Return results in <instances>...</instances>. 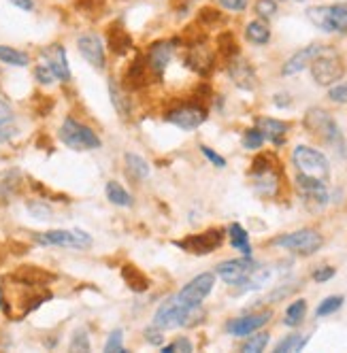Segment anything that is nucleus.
Masks as SVG:
<instances>
[{"mask_svg":"<svg viewBox=\"0 0 347 353\" xmlns=\"http://www.w3.org/2000/svg\"><path fill=\"white\" fill-rule=\"evenodd\" d=\"M28 211L37 219H49V217H52V207H47L45 203H39V200L28 203Z\"/></svg>","mask_w":347,"mask_h":353,"instance_id":"nucleus-48","label":"nucleus"},{"mask_svg":"<svg viewBox=\"0 0 347 353\" xmlns=\"http://www.w3.org/2000/svg\"><path fill=\"white\" fill-rule=\"evenodd\" d=\"M245 39L254 45H266L270 41V28L268 21L264 19H254L245 26Z\"/></svg>","mask_w":347,"mask_h":353,"instance_id":"nucleus-29","label":"nucleus"},{"mask_svg":"<svg viewBox=\"0 0 347 353\" xmlns=\"http://www.w3.org/2000/svg\"><path fill=\"white\" fill-rule=\"evenodd\" d=\"M145 341L154 345V347H160L164 343V330H160L158 325H150V327H145Z\"/></svg>","mask_w":347,"mask_h":353,"instance_id":"nucleus-49","label":"nucleus"},{"mask_svg":"<svg viewBox=\"0 0 347 353\" xmlns=\"http://www.w3.org/2000/svg\"><path fill=\"white\" fill-rule=\"evenodd\" d=\"M270 321V311H260V313H252V315H243V317H235L226 323V330L232 336H250L254 332H258L260 327H264Z\"/></svg>","mask_w":347,"mask_h":353,"instance_id":"nucleus-19","label":"nucleus"},{"mask_svg":"<svg viewBox=\"0 0 347 353\" xmlns=\"http://www.w3.org/2000/svg\"><path fill=\"white\" fill-rule=\"evenodd\" d=\"M296 3H303V0H296Z\"/></svg>","mask_w":347,"mask_h":353,"instance_id":"nucleus-57","label":"nucleus"},{"mask_svg":"<svg viewBox=\"0 0 347 353\" xmlns=\"http://www.w3.org/2000/svg\"><path fill=\"white\" fill-rule=\"evenodd\" d=\"M121 279H123V283H126L132 292H137V294H143V292H147L150 290V285H152V281H150V276H147L139 266H135V264H123L121 266Z\"/></svg>","mask_w":347,"mask_h":353,"instance_id":"nucleus-26","label":"nucleus"},{"mask_svg":"<svg viewBox=\"0 0 347 353\" xmlns=\"http://www.w3.org/2000/svg\"><path fill=\"white\" fill-rule=\"evenodd\" d=\"M309 68H311L313 81L321 88H330V85L339 83L345 74V64H343L341 56L330 47H321V52L313 58Z\"/></svg>","mask_w":347,"mask_h":353,"instance_id":"nucleus-5","label":"nucleus"},{"mask_svg":"<svg viewBox=\"0 0 347 353\" xmlns=\"http://www.w3.org/2000/svg\"><path fill=\"white\" fill-rule=\"evenodd\" d=\"M309 334H288L286 339H281L275 347V353H296L303 351L309 343Z\"/></svg>","mask_w":347,"mask_h":353,"instance_id":"nucleus-34","label":"nucleus"},{"mask_svg":"<svg viewBox=\"0 0 347 353\" xmlns=\"http://www.w3.org/2000/svg\"><path fill=\"white\" fill-rule=\"evenodd\" d=\"M217 21H221V13H219L217 9H213V7H203L201 11H198V23H201V26L209 28V26H215Z\"/></svg>","mask_w":347,"mask_h":353,"instance_id":"nucleus-42","label":"nucleus"},{"mask_svg":"<svg viewBox=\"0 0 347 353\" xmlns=\"http://www.w3.org/2000/svg\"><path fill=\"white\" fill-rule=\"evenodd\" d=\"M105 351L107 353H126V347H123V332L119 330H113L105 343Z\"/></svg>","mask_w":347,"mask_h":353,"instance_id":"nucleus-43","label":"nucleus"},{"mask_svg":"<svg viewBox=\"0 0 347 353\" xmlns=\"http://www.w3.org/2000/svg\"><path fill=\"white\" fill-rule=\"evenodd\" d=\"M296 188H299L303 203H305V207L311 213H317L321 209H326L330 194H328L324 181H317V179H311V176H303V174H296Z\"/></svg>","mask_w":347,"mask_h":353,"instance_id":"nucleus-12","label":"nucleus"},{"mask_svg":"<svg viewBox=\"0 0 347 353\" xmlns=\"http://www.w3.org/2000/svg\"><path fill=\"white\" fill-rule=\"evenodd\" d=\"M34 77H37V81H39V83H43V85H52V83L56 81V74H54L52 70H49V66H45V64L37 66Z\"/></svg>","mask_w":347,"mask_h":353,"instance_id":"nucleus-50","label":"nucleus"},{"mask_svg":"<svg viewBox=\"0 0 347 353\" xmlns=\"http://www.w3.org/2000/svg\"><path fill=\"white\" fill-rule=\"evenodd\" d=\"M343 302H345L343 296H328V298H324L317 305V309H315V317L319 319V317H328V315L337 313L343 307Z\"/></svg>","mask_w":347,"mask_h":353,"instance_id":"nucleus-38","label":"nucleus"},{"mask_svg":"<svg viewBox=\"0 0 347 353\" xmlns=\"http://www.w3.org/2000/svg\"><path fill=\"white\" fill-rule=\"evenodd\" d=\"M252 181H254V192L262 198H275L279 194L281 188V166L279 160L264 151V154H258L252 160Z\"/></svg>","mask_w":347,"mask_h":353,"instance_id":"nucleus-2","label":"nucleus"},{"mask_svg":"<svg viewBox=\"0 0 347 353\" xmlns=\"http://www.w3.org/2000/svg\"><path fill=\"white\" fill-rule=\"evenodd\" d=\"M224 236L226 230L221 228H209L205 232H198V234H190L181 241H172V245L188 251L192 256H209L213 251H217L221 245H224Z\"/></svg>","mask_w":347,"mask_h":353,"instance_id":"nucleus-9","label":"nucleus"},{"mask_svg":"<svg viewBox=\"0 0 347 353\" xmlns=\"http://www.w3.org/2000/svg\"><path fill=\"white\" fill-rule=\"evenodd\" d=\"M70 351H90V336H88V332L83 330V327L72 334V339H70Z\"/></svg>","mask_w":347,"mask_h":353,"instance_id":"nucleus-45","label":"nucleus"},{"mask_svg":"<svg viewBox=\"0 0 347 353\" xmlns=\"http://www.w3.org/2000/svg\"><path fill=\"white\" fill-rule=\"evenodd\" d=\"M292 164L296 168V174L311 176V179L324 181V183H328V179H330V162H328V158L321 154V151L313 149V147H307V145L294 147Z\"/></svg>","mask_w":347,"mask_h":353,"instance_id":"nucleus-4","label":"nucleus"},{"mask_svg":"<svg viewBox=\"0 0 347 353\" xmlns=\"http://www.w3.org/2000/svg\"><path fill=\"white\" fill-rule=\"evenodd\" d=\"M228 239H230V245L235 249H239L243 256H252V243H250V232H247L241 223H230L228 230H226Z\"/></svg>","mask_w":347,"mask_h":353,"instance_id":"nucleus-28","label":"nucleus"},{"mask_svg":"<svg viewBox=\"0 0 347 353\" xmlns=\"http://www.w3.org/2000/svg\"><path fill=\"white\" fill-rule=\"evenodd\" d=\"M43 64L49 66V70H52L56 74L58 81H70V68H68V62H66V49L58 43L45 47L43 52Z\"/></svg>","mask_w":347,"mask_h":353,"instance_id":"nucleus-20","label":"nucleus"},{"mask_svg":"<svg viewBox=\"0 0 347 353\" xmlns=\"http://www.w3.org/2000/svg\"><path fill=\"white\" fill-rule=\"evenodd\" d=\"M13 117V111H11V107L5 103L3 98H0V123H5V121H9Z\"/></svg>","mask_w":347,"mask_h":353,"instance_id":"nucleus-55","label":"nucleus"},{"mask_svg":"<svg viewBox=\"0 0 347 353\" xmlns=\"http://www.w3.org/2000/svg\"><path fill=\"white\" fill-rule=\"evenodd\" d=\"M335 274H337V268H335V266H319V268H315V270L311 272V279H313L315 283H326V281L333 279Z\"/></svg>","mask_w":347,"mask_h":353,"instance_id":"nucleus-47","label":"nucleus"},{"mask_svg":"<svg viewBox=\"0 0 347 353\" xmlns=\"http://www.w3.org/2000/svg\"><path fill=\"white\" fill-rule=\"evenodd\" d=\"M262 143H264V137H262V132H260L258 128H247V130L243 132V147H245V149L256 151V149L262 147Z\"/></svg>","mask_w":347,"mask_h":353,"instance_id":"nucleus-41","label":"nucleus"},{"mask_svg":"<svg viewBox=\"0 0 347 353\" xmlns=\"http://www.w3.org/2000/svg\"><path fill=\"white\" fill-rule=\"evenodd\" d=\"M77 49L79 54L83 56V60L94 66L96 70H105L107 66V54H105V45L103 41L98 39L94 32H88V34H81L77 39Z\"/></svg>","mask_w":347,"mask_h":353,"instance_id":"nucleus-18","label":"nucleus"},{"mask_svg":"<svg viewBox=\"0 0 347 353\" xmlns=\"http://www.w3.org/2000/svg\"><path fill=\"white\" fill-rule=\"evenodd\" d=\"M328 100L335 105H347V83H335L328 90Z\"/></svg>","mask_w":347,"mask_h":353,"instance_id":"nucleus-44","label":"nucleus"},{"mask_svg":"<svg viewBox=\"0 0 347 353\" xmlns=\"http://www.w3.org/2000/svg\"><path fill=\"white\" fill-rule=\"evenodd\" d=\"M307 19L321 32H330V19H328V7H311L307 9Z\"/></svg>","mask_w":347,"mask_h":353,"instance_id":"nucleus-36","label":"nucleus"},{"mask_svg":"<svg viewBox=\"0 0 347 353\" xmlns=\"http://www.w3.org/2000/svg\"><path fill=\"white\" fill-rule=\"evenodd\" d=\"M150 77H154V74H152V70H150V64H147L145 56H137V58L128 64L126 72H123L121 88L126 90L128 94L141 92V90H145L147 85H150Z\"/></svg>","mask_w":347,"mask_h":353,"instance_id":"nucleus-17","label":"nucleus"},{"mask_svg":"<svg viewBox=\"0 0 347 353\" xmlns=\"http://www.w3.org/2000/svg\"><path fill=\"white\" fill-rule=\"evenodd\" d=\"M272 103H275L279 109H286V107H290L292 105V98H290V94H275V96H272Z\"/></svg>","mask_w":347,"mask_h":353,"instance_id":"nucleus-54","label":"nucleus"},{"mask_svg":"<svg viewBox=\"0 0 347 353\" xmlns=\"http://www.w3.org/2000/svg\"><path fill=\"white\" fill-rule=\"evenodd\" d=\"M256 128L262 132L264 141H270L275 147H281L290 132V123L284 119H275V117H258Z\"/></svg>","mask_w":347,"mask_h":353,"instance_id":"nucleus-23","label":"nucleus"},{"mask_svg":"<svg viewBox=\"0 0 347 353\" xmlns=\"http://www.w3.org/2000/svg\"><path fill=\"white\" fill-rule=\"evenodd\" d=\"M213 285H215V274H213V272H201L198 276H194V279H192L190 283H186V285L179 290L177 298L184 302V305L198 307V305H201V302L211 294Z\"/></svg>","mask_w":347,"mask_h":353,"instance_id":"nucleus-14","label":"nucleus"},{"mask_svg":"<svg viewBox=\"0 0 347 353\" xmlns=\"http://www.w3.org/2000/svg\"><path fill=\"white\" fill-rule=\"evenodd\" d=\"M254 11H256V15H258V19H264V21H268V19H272L277 15V0H256V7H254Z\"/></svg>","mask_w":347,"mask_h":353,"instance_id":"nucleus-40","label":"nucleus"},{"mask_svg":"<svg viewBox=\"0 0 347 353\" xmlns=\"http://www.w3.org/2000/svg\"><path fill=\"white\" fill-rule=\"evenodd\" d=\"M54 279H56L54 272L39 268V266H32V264L21 266L11 274V281H15L17 285H26V288H43L47 283H52Z\"/></svg>","mask_w":347,"mask_h":353,"instance_id":"nucleus-21","label":"nucleus"},{"mask_svg":"<svg viewBox=\"0 0 347 353\" xmlns=\"http://www.w3.org/2000/svg\"><path fill=\"white\" fill-rule=\"evenodd\" d=\"M219 5L228 9V11H235V13H241L247 9V0H219Z\"/></svg>","mask_w":347,"mask_h":353,"instance_id":"nucleus-52","label":"nucleus"},{"mask_svg":"<svg viewBox=\"0 0 347 353\" xmlns=\"http://www.w3.org/2000/svg\"><path fill=\"white\" fill-rule=\"evenodd\" d=\"M321 52V45H307V47H303V49H299L294 56H290L288 58V62H284V66H281V74L284 77H294V74H299V72H303L311 62H313V58L317 56Z\"/></svg>","mask_w":347,"mask_h":353,"instance_id":"nucleus-22","label":"nucleus"},{"mask_svg":"<svg viewBox=\"0 0 347 353\" xmlns=\"http://www.w3.org/2000/svg\"><path fill=\"white\" fill-rule=\"evenodd\" d=\"M186 66L201 74V77H209L215 68V54L207 47L205 39H194L186 45Z\"/></svg>","mask_w":347,"mask_h":353,"instance_id":"nucleus-10","label":"nucleus"},{"mask_svg":"<svg viewBox=\"0 0 347 353\" xmlns=\"http://www.w3.org/2000/svg\"><path fill=\"white\" fill-rule=\"evenodd\" d=\"M205 319V311L198 307L184 305L177 296L166 298L154 315V325L160 330H172V327H194Z\"/></svg>","mask_w":347,"mask_h":353,"instance_id":"nucleus-1","label":"nucleus"},{"mask_svg":"<svg viewBox=\"0 0 347 353\" xmlns=\"http://www.w3.org/2000/svg\"><path fill=\"white\" fill-rule=\"evenodd\" d=\"M217 54L224 58L226 62L228 60H232V58H237V56H241V49H239V43H237V39H235V34L232 32H221L219 37H217Z\"/></svg>","mask_w":347,"mask_h":353,"instance_id":"nucleus-30","label":"nucleus"},{"mask_svg":"<svg viewBox=\"0 0 347 353\" xmlns=\"http://www.w3.org/2000/svg\"><path fill=\"white\" fill-rule=\"evenodd\" d=\"M175 43L177 41H156L150 45V49H147L145 60H147V64H150V70H152L156 81L162 79L166 66L170 64L172 54H175V47H177Z\"/></svg>","mask_w":347,"mask_h":353,"instance_id":"nucleus-15","label":"nucleus"},{"mask_svg":"<svg viewBox=\"0 0 347 353\" xmlns=\"http://www.w3.org/2000/svg\"><path fill=\"white\" fill-rule=\"evenodd\" d=\"M268 341H270L268 332L250 334V339H247V341L241 345V351H243V353H260V351H264V349H266Z\"/></svg>","mask_w":347,"mask_h":353,"instance_id":"nucleus-39","label":"nucleus"},{"mask_svg":"<svg viewBox=\"0 0 347 353\" xmlns=\"http://www.w3.org/2000/svg\"><path fill=\"white\" fill-rule=\"evenodd\" d=\"M256 268L258 264L252 260V256H243V258H235V260H226L217 264L215 274L228 285H243L254 274Z\"/></svg>","mask_w":347,"mask_h":353,"instance_id":"nucleus-13","label":"nucleus"},{"mask_svg":"<svg viewBox=\"0 0 347 353\" xmlns=\"http://www.w3.org/2000/svg\"><path fill=\"white\" fill-rule=\"evenodd\" d=\"M123 162H126L128 176H130V179H135L137 183L145 181L147 176H150V164H147V160L141 158L139 154H130V151H128V154L123 156Z\"/></svg>","mask_w":347,"mask_h":353,"instance_id":"nucleus-27","label":"nucleus"},{"mask_svg":"<svg viewBox=\"0 0 347 353\" xmlns=\"http://www.w3.org/2000/svg\"><path fill=\"white\" fill-rule=\"evenodd\" d=\"M209 113H207V107L196 103V100H192V103H184V105H177L172 107L164 113V121L175 125V128L179 130H186V132H192L196 128H201V125L207 121Z\"/></svg>","mask_w":347,"mask_h":353,"instance_id":"nucleus-8","label":"nucleus"},{"mask_svg":"<svg viewBox=\"0 0 347 353\" xmlns=\"http://www.w3.org/2000/svg\"><path fill=\"white\" fill-rule=\"evenodd\" d=\"M107 45L111 49V54L115 56H126L132 49V37L128 34V30L121 26L119 21L111 23L107 30Z\"/></svg>","mask_w":347,"mask_h":353,"instance_id":"nucleus-24","label":"nucleus"},{"mask_svg":"<svg viewBox=\"0 0 347 353\" xmlns=\"http://www.w3.org/2000/svg\"><path fill=\"white\" fill-rule=\"evenodd\" d=\"M270 243L275 245V247H279V249L292 251V254H296V256L307 258V256L317 254V251L321 249V245H324V236H321L313 228H303V230L275 236Z\"/></svg>","mask_w":347,"mask_h":353,"instance_id":"nucleus-6","label":"nucleus"},{"mask_svg":"<svg viewBox=\"0 0 347 353\" xmlns=\"http://www.w3.org/2000/svg\"><path fill=\"white\" fill-rule=\"evenodd\" d=\"M0 62L9 64V66H28L30 64V56L19 52V49L7 47V45H0Z\"/></svg>","mask_w":347,"mask_h":353,"instance_id":"nucleus-35","label":"nucleus"},{"mask_svg":"<svg viewBox=\"0 0 347 353\" xmlns=\"http://www.w3.org/2000/svg\"><path fill=\"white\" fill-rule=\"evenodd\" d=\"M11 5H15L17 9H21V11H32L34 9V3L32 0H9Z\"/></svg>","mask_w":347,"mask_h":353,"instance_id":"nucleus-56","label":"nucleus"},{"mask_svg":"<svg viewBox=\"0 0 347 353\" xmlns=\"http://www.w3.org/2000/svg\"><path fill=\"white\" fill-rule=\"evenodd\" d=\"M201 151H203V156L213 164V166H217V168H224L226 166V158H221L217 151H213L211 147H207V145H201Z\"/></svg>","mask_w":347,"mask_h":353,"instance_id":"nucleus-51","label":"nucleus"},{"mask_svg":"<svg viewBox=\"0 0 347 353\" xmlns=\"http://www.w3.org/2000/svg\"><path fill=\"white\" fill-rule=\"evenodd\" d=\"M226 70H228L230 81L239 90H243V92H254L258 88V74H256L254 66L247 62V60H243L241 56L228 60L226 62Z\"/></svg>","mask_w":347,"mask_h":353,"instance_id":"nucleus-16","label":"nucleus"},{"mask_svg":"<svg viewBox=\"0 0 347 353\" xmlns=\"http://www.w3.org/2000/svg\"><path fill=\"white\" fill-rule=\"evenodd\" d=\"M345 156H347V147H345Z\"/></svg>","mask_w":347,"mask_h":353,"instance_id":"nucleus-58","label":"nucleus"},{"mask_svg":"<svg viewBox=\"0 0 347 353\" xmlns=\"http://www.w3.org/2000/svg\"><path fill=\"white\" fill-rule=\"evenodd\" d=\"M17 134V128L15 125H11V123H0V143H7V141H11L13 137Z\"/></svg>","mask_w":347,"mask_h":353,"instance_id":"nucleus-53","label":"nucleus"},{"mask_svg":"<svg viewBox=\"0 0 347 353\" xmlns=\"http://www.w3.org/2000/svg\"><path fill=\"white\" fill-rule=\"evenodd\" d=\"M303 125H305V130L309 134H313L321 143L337 147V149L343 147V132H341L339 123L335 121V117L328 111L319 109V107H311L303 117Z\"/></svg>","mask_w":347,"mask_h":353,"instance_id":"nucleus-3","label":"nucleus"},{"mask_svg":"<svg viewBox=\"0 0 347 353\" xmlns=\"http://www.w3.org/2000/svg\"><path fill=\"white\" fill-rule=\"evenodd\" d=\"M301 288H303V283H299V281H294V283H281V285H277L275 290H272L266 296V302H268V305H275V302H281V300L290 298L292 294H296Z\"/></svg>","mask_w":347,"mask_h":353,"instance_id":"nucleus-37","label":"nucleus"},{"mask_svg":"<svg viewBox=\"0 0 347 353\" xmlns=\"http://www.w3.org/2000/svg\"><path fill=\"white\" fill-rule=\"evenodd\" d=\"M328 19H330V32L347 34V5H330Z\"/></svg>","mask_w":347,"mask_h":353,"instance_id":"nucleus-32","label":"nucleus"},{"mask_svg":"<svg viewBox=\"0 0 347 353\" xmlns=\"http://www.w3.org/2000/svg\"><path fill=\"white\" fill-rule=\"evenodd\" d=\"M305 315H307V300L299 298V300H294L292 305L286 309V317H284V323L288 327H296V325H301L305 321Z\"/></svg>","mask_w":347,"mask_h":353,"instance_id":"nucleus-33","label":"nucleus"},{"mask_svg":"<svg viewBox=\"0 0 347 353\" xmlns=\"http://www.w3.org/2000/svg\"><path fill=\"white\" fill-rule=\"evenodd\" d=\"M177 351H184V353H192L194 351V345L190 339H177L175 343H170L166 347H162V353H177Z\"/></svg>","mask_w":347,"mask_h":353,"instance_id":"nucleus-46","label":"nucleus"},{"mask_svg":"<svg viewBox=\"0 0 347 353\" xmlns=\"http://www.w3.org/2000/svg\"><path fill=\"white\" fill-rule=\"evenodd\" d=\"M109 94H111V103L117 111V115L121 119H130L132 117V103H130V96L128 92L123 90L113 77L109 79Z\"/></svg>","mask_w":347,"mask_h":353,"instance_id":"nucleus-25","label":"nucleus"},{"mask_svg":"<svg viewBox=\"0 0 347 353\" xmlns=\"http://www.w3.org/2000/svg\"><path fill=\"white\" fill-rule=\"evenodd\" d=\"M60 141L75 149V151H90V149H98L103 143L98 139V134L90 128V125L77 121L75 117H66L60 125Z\"/></svg>","mask_w":347,"mask_h":353,"instance_id":"nucleus-7","label":"nucleus"},{"mask_svg":"<svg viewBox=\"0 0 347 353\" xmlns=\"http://www.w3.org/2000/svg\"><path fill=\"white\" fill-rule=\"evenodd\" d=\"M105 192H107V198H109L111 205H115V207H132V196L128 194L126 188H121L117 181H109Z\"/></svg>","mask_w":347,"mask_h":353,"instance_id":"nucleus-31","label":"nucleus"},{"mask_svg":"<svg viewBox=\"0 0 347 353\" xmlns=\"http://www.w3.org/2000/svg\"><path fill=\"white\" fill-rule=\"evenodd\" d=\"M34 241L39 245L47 247H70V249H90L92 236L83 230H49L34 234Z\"/></svg>","mask_w":347,"mask_h":353,"instance_id":"nucleus-11","label":"nucleus"}]
</instances>
